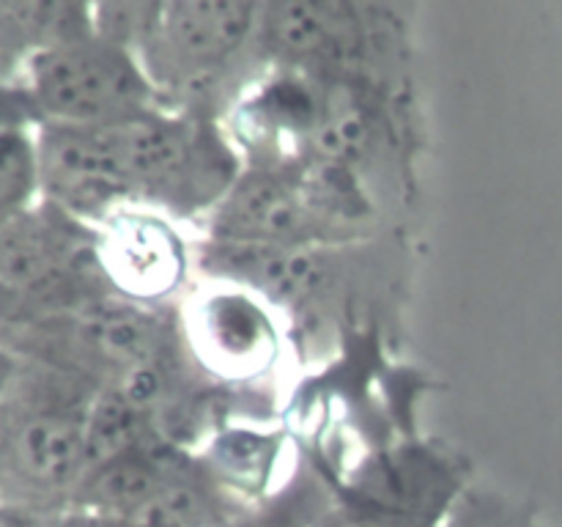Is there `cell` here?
Segmentation results:
<instances>
[{
	"instance_id": "cell-2",
	"label": "cell",
	"mask_w": 562,
	"mask_h": 527,
	"mask_svg": "<svg viewBox=\"0 0 562 527\" xmlns=\"http://www.w3.org/2000/svg\"><path fill=\"white\" fill-rule=\"evenodd\" d=\"M261 3L159 0L157 20L137 47L159 99L176 113L217 121L263 60Z\"/></svg>"
},
{
	"instance_id": "cell-10",
	"label": "cell",
	"mask_w": 562,
	"mask_h": 527,
	"mask_svg": "<svg viewBox=\"0 0 562 527\" xmlns=\"http://www.w3.org/2000/svg\"><path fill=\"white\" fill-rule=\"evenodd\" d=\"M201 267L212 278L247 285L256 294L278 302L307 300L327 278L324 258L313 247H272V245H231L209 242L201 253Z\"/></svg>"
},
{
	"instance_id": "cell-1",
	"label": "cell",
	"mask_w": 562,
	"mask_h": 527,
	"mask_svg": "<svg viewBox=\"0 0 562 527\" xmlns=\"http://www.w3.org/2000/svg\"><path fill=\"white\" fill-rule=\"evenodd\" d=\"M93 393L97 388L82 379L25 360L0 404V511L71 508L88 470L86 423Z\"/></svg>"
},
{
	"instance_id": "cell-5",
	"label": "cell",
	"mask_w": 562,
	"mask_h": 527,
	"mask_svg": "<svg viewBox=\"0 0 562 527\" xmlns=\"http://www.w3.org/2000/svg\"><path fill=\"white\" fill-rule=\"evenodd\" d=\"M333 217L302 170L263 162L241 170L212 212V242L313 247L327 239Z\"/></svg>"
},
{
	"instance_id": "cell-6",
	"label": "cell",
	"mask_w": 562,
	"mask_h": 527,
	"mask_svg": "<svg viewBox=\"0 0 562 527\" xmlns=\"http://www.w3.org/2000/svg\"><path fill=\"white\" fill-rule=\"evenodd\" d=\"M38 201L99 228L132 203L110 126H36Z\"/></svg>"
},
{
	"instance_id": "cell-19",
	"label": "cell",
	"mask_w": 562,
	"mask_h": 527,
	"mask_svg": "<svg viewBox=\"0 0 562 527\" xmlns=\"http://www.w3.org/2000/svg\"><path fill=\"white\" fill-rule=\"evenodd\" d=\"M58 514H27V511H0V527H53Z\"/></svg>"
},
{
	"instance_id": "cell-14",
	"label": "cell",
	"mask_w": 562,
	"mask_h": 527,
	"mask_svg": "<svg viewBox=\"0 0 562 527\" xmlns=\"http://www.w3.org/2000/svg\"><path fill=\"white\" fill-rule=\"evenodd\" d=\"M327 503L329 500L313 492H300V486H294L283 497L272 500L261 508H247L239 519L225 527H313Z\"/></svg>"
},
{
	"instance_id": "cell-9",
	"label": "cell",
	"mask_w": 562,
	"mask_h": 527,
	"mask_svg": "<svg viewBox=\"0 0 562 527\" xmlns=\"http://www.w3.org/2000/svg\"><path fill=\"white\" fill-rule=\"evenodd\" d=\"M448 461L406 445L368 459L340 494L417 527H439L459 497Z\"/></svg>"
},
{
	"instance_id": "cell-4",
	"label": "cell",
	"mask_w": 562,
	"mask_h": 527,
	"mask_svg": "<svg viewBox=\"0 0 562 527\" xmlns=\"http://www.w3.org/2000/svg\"><path fill=\"white\" fill-rule=\"evenodd\" d=\"M22 82L42 124L121 126L168 110L140 58L97 33L36 53Z\"/></svg>"
},
{
	"instance_id": "cell-18",
	"label": "cell",
	"mask_w": 562,
	"mask_h": 527,
	"mask_svg": "<svg viewBox=\"0 0 562 527\" xmlns=\"http://www.w3.org/2000/svg\"><path fill=\"white\" fill-rule=\"evenodd\" d=\"M22 368H25V360H22L11 346L0 344V404H3L5 395H9L11 388L16 384Z\"/></svg>"
},
{
	"instance_id": "cell-13",
	"label": "cell",
	"mask_w": 562,
	"mask_h": 527,
	"mask_svg": "<svg viewBox=\"0 0 562 527\" xmlns=\"http://www.w3.org/2000/svg\"><path fill=\"white\" fill-rule=\"evenodd\" d=\"M280 453V439L274 434L245 431L234 428L214 437L212 453L206 461L217 472L220 481L236 497L241 494H258L274 470V459Z\"/></svg>"
},
{
	"instance_id": "cell-3",
	"label": "cell",
	"mask_w": 562,
	"mask_h": 527,
	"mask_svg": "<svg viewBox=\"0 0 562 527\" xmlns=\"http://www.w3.org/2000/svg\"><path fill=\"white\" fill-rule=\"evenodd\" d=\"M110 132L132 203L173 217L212 214L241 173L239 152L212 119L157 110Z\"/></svg>"
},
{
	"instance_id": "cell-15",
	"label": "cell",
	"mask_w": 562,
	"mask_h": 527,
	"mask_svg": "<svg viewBox=\"0 0 562 527\" xmlns=\"http://www.w3.org/2000/svg\"><path fill=\"white\" fill-rule=\"evenodd\" d=\"M313 527H417L409 525L404 519H395V516L384 514V511L371 508V505H362L357 500L344 497L338 494L335 500H329L324 505L322 514L316 516Z\"/></svg>"
},
{
	"instance_id": "cell-12",
	"label": "cell",
	"mask_w": 562,
	"mask_h": 527,
	"mask_svg": "<svg viewBox=\"0 0 562 527\" xmlns=\"http://www.w3.org/2000/svg\"><path fill=\"white\" fill-rule=\"evenodd\" d=\"M93 33L91 3L0 0V82H16L27 60L55 44Z\"/></svg>"
},
{
	"instance_id": "cell-11",
	"label": "cell",
	"mask_w": 562,
	"mask_h": 527,
	"mask_svg": "<svg viewBox=\"0 0 562 527\" xmlns=\"http://www.w3.org/2000/svg\"><path fill=\"white\" fill-rule=\"evenodd\" d=\"M217 371L263 368L274 357L278 338L267 311L241 291H214L201 302L192 322V351Z\"/></svg>"
},
{
	"instance_id": "cell-8",
	"label": "cell",
	"mask_w": 562,
	"mask_h": 527,
	"mask_svg": "<svg viewBox=\"0 0 562 527\" xmlns=\"http://www.w3.org/2000/svg\"><path fill=\"white\" fill-rule=\"evenodd\" d=\"M97 234L104 278L119 296L151 305L184 278V245L159 214L121 209L99 225Z\"/></svg>"
},
{
	"instance_id": "cell-17",
	"label": "cell",
	"mask_w": 562,
	"mask_h": 527,
	"mask_svg": "<svg viewBox=\"0 0 562 527\" xmlns=\"http://www.w3.org/2000/svg\"><path fill=\"white\" fill-rule=\"evenodd\" d=\"M53 527H179L162 519H119V516L86 514V511H64L53 519Z\"/></svg>"
},
{
	"instance_id": "cell-7",
	"label": "cell",
	"mask_w": 562,
	"mask_h": 527,
	"mask_svg": "<svg viewBox=\"0 0 562 527\" xmlns=\"http://www.w3.org/2000/svg\"><path fill=\"white\" fill-rule=\"evenodd\" d=\"M360 5L322 0L261 3L258 44L267 64L333 77L360 64L368 33Z\"/></svg>"
},
{
	"instance_id": "cell-16",
	"label": "cell",
	"mask_w": 562,
	"mask_h": 527,
	"mask_svg": "<svg viewBox=\"0 0 562 527\" xmlns=\"http://www.w3.org/2000/svg\"><path fill=\"white\" fill-rule=\"evenodd\" d=\"M38 124H42V119H38V110L27 93L25 82H0V135L36 130Z\"/></svg>"
}]
</instances>
